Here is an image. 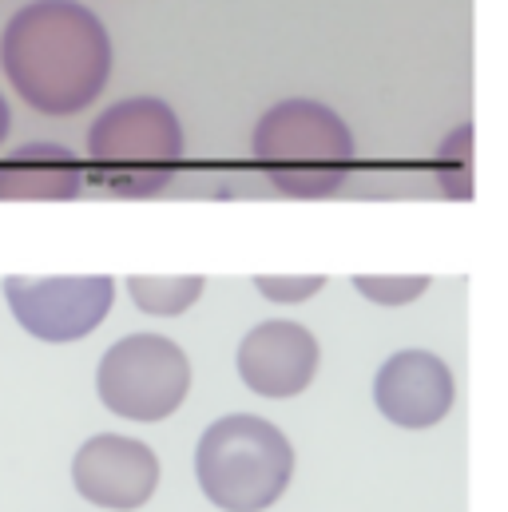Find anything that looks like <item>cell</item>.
Instances as JSON below:
<instances>
[{"instance_id": "cell-1", "label": "cell", "mask_w": 508, "mask_h": 512, "mask_svg": "<svg viewBox=\"0 0 508 512\" xmlns=\"http://www.w3.org/2000/svg\"><path fill=\"white\" fill-rule=\"evenodd\" d=\"M0 68L40 116H76L112 76V36L80 0H32L0 32Z\"/></svg>"}, {"instance_id": "cell-2", "label": "cell", "mask_w": 508, "mask_h": 512, "mask_svg": "<svg viewBox=\"0 0 508 512\" xmlns=\"http://www.w3.org/2000/svg\"><path fill=\"white\" fill-rule=\"evenodd\" d=\"M254 163L290 199H330L346 187L358 143L350 124L318 100L274 104L251 135Z\"/></svg>"}, {"instance_id": "cell-3", "label": "cell", "mask_w": 508, "mask_h": 512, "mask_svg": "<svg viewBox=\"0 0 508 512\" xmlns=\"http://www.w3.org/2000/svg\"><path fill=\"white\" fill-rule=\"evenodd\" d=\"M183 163V124L171 104L131 96L96 116L88 128L84 179L120 199H151L171 187Z\"/></svg>"}, {"instance_id": "cell-4", "label": "cell", "mask_w": 508, "mask_h": 512, "mask_svg": "<svg viewBox=\"0 0 508 512\" xmlns=\"http://www.w3.org/2000/svg\"><path fill=\"white\" fill-rule=\"evenodd\" d=\"M195 477L215 509L262 512L286 493L294 477V445L266 417L231 413L199 437Z\"/></svg>"}, {"instance_id": "cell-5", "label": "cell", "mask_w": 508, "mask_h": 512, "mask_svg": "<svg viewBox=\"0 0 508 512\" xmlns=\"http://www.w3.org/2000/svg\"><path fill=\"white\" fill-rule=\"evenodd\" d=\"M100 401L127 421H163L191 393V362L163 334H127L96 370Z\"/></svg>"}, {"instance_id": "cell-6", "label": "cell", "mask_w": 508, "mask_h": 512, "mask_svg": "<svg viewBox=\"0 0 508 512\" xmlns=\"http://www.w3.org/2000/svg\"><path fill=\"white\" fill-rule=\"evenodd\" d=\"M4 298L12 318L36 342H80L88 338L116 302V278L76 274V278H4Z\"/></svg>"}, {"instance_id": "cell-7", "label": "cell", "mask_w": 508, "mask_h": 512, "mask_svg": "<svg viewBox=\"0 0 508 512\" xmlns=\"http://www.w3.org/2000/svg\"><path fill=\"white\" fill-rule=\"evenodd\" d=\"M72 485L92 505L131 512L147 505L159 489V457L135 437L96 433L72 461Z\"/></svg>"}, {"instance_id": "cell-8", "label": "cell", "mask_w": 508, "mask_h": 512, "mask_svg": "<svg viewBox=\"0 0 508 512\" xmlns=\"http://www.w3.org/2000/svg\"><path fill=\"white\" fill-rule=\"evenodd\" d=\"M322 362L318 338L290 318L258 322L251 334L239 342V378L258 397H298L314 382Z\"/></svg>"}, {"instance_id": "cell-9", "label": "cell", "mask_w": 508, "mask_h": 512, "mask_svg": "<svg viewBox=\"0 0 508 512\" xmlns=\"http://www.w3.org/2000/svg\"><path fill=\"white\" fill-rule=\"evenodd\" d=\"M457 401L453 370L429 350H397L374 374V405L401 429H429Z\"/></svg>"}, {"instance_id": "cell-10", "label": "cell", "mask_w": 508, "mask_h": 512, "mask_svg": "<svg viewBox=\"0 0 508 512\" xmlns=\"http://www.w3.org/2000/svg\"><path fill=\"white\" fill-rule=\"evenodd\" d=\"M84 191V163L64 143H20L0 159V203H68Z\"/></svg>"}, {"instance_id": "cell-11", "label": "cell", "mask_w": 508, "mask_h": 512, "mask_svg": "<svg viewBox=\"0 0 508 512\" xmlns=\"http://www.w3.org/2000/svg\"><path fill=\"white\" fill-rule=\"evenodd\" d=\"M207 278L199 274H179V278H151V274H135L127 278V294L143 314L155 318H175L183 310H191L203 298Z\"/></svg>"}, {"instance_id": "cell-12", "label": "cell", "mask_w": 508, "mask_h": 512, "mask_svg": "<svg viewBox=\"0 0 508 512\" xmlns=\"http://www.w3.org/2000/svg\"><path fill=\"white\" fill-rule=\"evenodd\" d=\"M437 183L449 199H473V124L453 128L437 147Z\"/></svg>"}, {"instance_id": "cell-13", "label": "cell", "mask_w": 508, "mask_h": 512, "mask_svg": "<svg viewBox=\"0 0 508 512\" xmlns=\"http://www.w3.org/2000/svg\"><path fill=\"white\" fill-rule=\"evenodd\" d=\"M354 286L362 298L378 306H409L429 290V278L425 274H358Z\"/></svg>"}, {"instance_id": "cell-14", "label": "cell", "mask_w": 508, "mask_h": 512, "mask_svg": "<svg viewBox=\"0 0 508 512\" xmlns=\"http://www.w3.org/2000/svg\"><path fill=\"white\" fill-rule=\"evenodd\" d=\"M326 286L322 274H298V278H278V274H258L254 290L270 302H306Z\"/></svg>"}, {"instance_id": "cell-15", "label": "cell", "mask_w": 508, "mask_h": 512, "mask_svg": "<svg viewBox=\"0 0 508 512\" xmlns=\"http://www.w3.org/2000/svg\"><path fill=\"white\" fill-rule=\"evenodd\" d=\"M8 128H12V112H8V104H4V96H0V143H4Z\"/></svg>"}]
</instances>
